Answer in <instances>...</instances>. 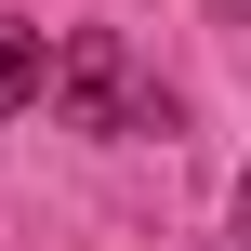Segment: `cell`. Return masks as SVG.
<instances>
[{
	"label": "cell",
	"instance_id": "1",
	"mask_svg": "<svg viewBox=\"0 0 251 251\" xmlns=\"http://www.w3.org/2000/svg\"><path fill=\"white\" fill-rule=\"evenodd\" d=\"M53 106H66L79 132H146V119H159V93H146V66L119 53V26H79V40L53 53Z\"/></svg>",
	"mask_w": 251,
	"mask_h": 251
},
{
	"label": "cell",
	"instance_id": "2",
	"mask_svg": "<svg viewBox=\"0 0 251 251\" xmlns=\"http://www.w3.org/2000/svg\"><path fill=\"white\" fill-rule=\"evenodd\" d=\"M40 79H53V53H40V26H13V13H0V119H13V106H26Z\"/></svg>",
	"mask_w": 251,
	"mask_h": 251
},
{
	"label": "cell",
	"instance_id": "3",
	"mask_svg": "<svg viewBox=\"0 0 251 251\" xmlns=\"http://www.w3.org/2000/svg\"><path fill=\"white\" fill-rule=\"evenodd\" d=\"M238 238H251V185H238Z\"/></svg>",
	"mask_w": 251,
	"mask_h": 251
}]
</instances>
